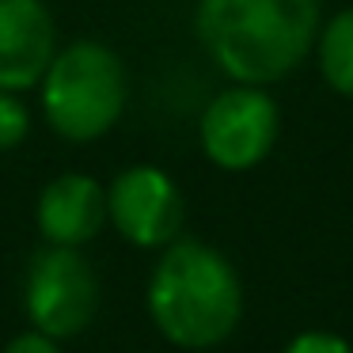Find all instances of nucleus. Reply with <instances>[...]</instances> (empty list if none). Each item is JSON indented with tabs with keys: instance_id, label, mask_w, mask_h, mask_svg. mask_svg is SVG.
<instances>
[{
	"instance_id": "f257e3e1",
	"label": "nucleus",
	"mask_w": 353,
	"mask_h": 353,
	"mask_svg": "<svg viewBox=\"0 0 353 353\" xmlns=\"http://www.w3.org/2000/svg\"><path fill=\"white\" fill-rule=\"evenodd\" d=\"M319 0H198L194 34L232 84L270 88L292 77L315 50Z\"/></svg>"
},
{
	"instance_id": "f03ea898",
	"label": "nucleus",
	"mask_w": 353,
	"mask_h": 353,
	"mask_svg": "<svg viewBox=\"0 0 353 353\" xmlns=\"http://www.w3.org/2000/svg\"><path fill=\"white\" fill-rule=\"evenodd\" d=\"M148 315L171 345H221L243 315L239 274L216 247L201 239H171L148 277Z\"/></svg>"
},
{
	"instance_id": "7ed1b4c3",
	"label": "nucleus",
	"mask_w": 353,
	"mask_h": 353,
	"mask_svg": "<svg viewBox=\"0 0 353 353\" xmlns=\"http://www.w3.org/2000/svg\"><path fill=\"white\" fill-rule=\"evenodd\" d=\"M34 92L50 133L69 145H92L122 122L130 103V77L125 61L107 42L77 39L57 46Z\"/></svg>"
},
{
	"instance_id": "20e7f679",
	"label": "nucleus",
	"mask_w": 353,
	"mask_h": 353,
	"mask_svg": "<svg viewBox=\"0 0 353 353\" xmlns=\"http://www.w3.org/2000/svg\"><path fill=\"white\" fill-rule=\"evenodd\" d=\"M281 110L259 84H228L201 107L198 145L221 171H251L274 152Z\"/></svg>"
},
{
	"instance_id": "39448f33",
	"label": "nucleus",
	"mask_w": 353,
	"mask_h": 353,
	"mask_svg": "<svg viewBox=\"0 0 353 353\" xmlns=\"http://www.w3.org/2000/svg\"><path fill=\"white\" fill-rule=\"evenodd\" d=\"M23 312L50 338H77L99 312V277L80 247L46 243L23 277Z\"/></svg>"
},
{
	"instance_id": "423d86ee",
	"label": "nucleus",
	"mask_w": 353,
	"mask_h": 353,
	"mask_svg": "<svg viewBox=\"0 0 353 353\" xmlns=\"http://www.w3.org/2000/svg\"><path fill=\"white\" fill-rule=\"evenodd\" d=\"M183 221V190L156 163H133L107 186V224L141 251H163L171 239H179Z\"/></svg>"
},
{
	"instance_id": "0eeeda50",
	"label": "nucleus",
	"mask_w": 353,
	"mask_h": 353,
	"mask_svg": "<svg viewBox=\"0 0 353 353\" xmlns=\"http://www.w3.org/2000/svg\"><path fill=\"white\" fill-rule=\"evenodd\" d=\"M57 46V23L46 0H0V92L39 88Z\"/></svg>"
},
{
	"instance_id": "6e6552de",
	"label": "nucleus",
	"mask_w": 353,
	"mask_h": 353,
	"mask_svg": "<svg viewBox=\"0 0 353 353\" xmlns=\"http://www.w3.org/2000/svg\"><path fill=\"white\" fill-rule=\"evenodd\" d=\"M39 236L54 247H84L107 228V186L84 171H65L34 201Z\"/></svg>"
},
{
	"instance_id": "1a4fd4ad",
	"label": "nucleus",
	"mask_w": 353,
	"mask_h": 353,
	"mask_svg": "<svg viewBox=\"0 0 353 353\" xmlns=\"http://www.w3.org/2000/svg\"><path fill=\"white\" fill-rule=\"evenodd\" d=\"M312 54L330 92L353 99V8H342L330 19H323Z\"/></svg>"
},
{
	"instance_id": "9d476101",
	"label": "nucleus",
	"mask_w": 353,
	"mask_h": 353,
	"mask_svg": "<svg viewBox=\"0 0 353 353\" xmlns=\"http://www.w3.org/2000/svg\"><path fill=\"white\" fill-rule=\"evenodd\" d=\"M34 114L23 92H0V152H12L31 137Z\"/></svg>"
},
{
	"instance_id": "9b49d317",
	"label": "nucleus",
	"mask_w": 353,
	"mask_h": 353,
	"mask_svg": "<svg viewBox=\"0 0 353 353\" xmlns=\"http://www.w3.org/2000/svg\"><path fill=\"white\" fill-rule=\"evenodd\" d=\"M285 353H353V345L330 330H304V334L292 338Z\"/></svg>"
},
{
	"instance_id": "f8f14e48",
	"label": "nucleus",
	"mask_w": 353,
	"mask_h": 353,
	"mask_svg": "<svg viewBox=\"0 0 353 353\" xmlns=\"http://www.w3.org/2000/svg\"><path fill=\"white\" fill-rule=\"evenodd\" d=\"M4 353H61V338H50L42 334V330H23V334H16L8 345H4Z\"/></svg>"
}]
</instances>
